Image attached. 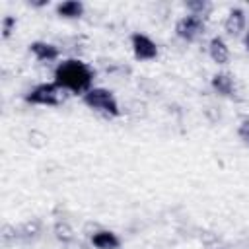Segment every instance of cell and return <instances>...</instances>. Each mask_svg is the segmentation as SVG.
<instances>
[{"instance_id":"2e32d148","label":"cell","mask_w":249,"mask_h":249,"mask_svg":"<svg viewBox=\"0 0 249 249\" xmlns=\"http://www.w3.org/2000/svg\"><path fill=\"white\" fill-rule=\"evenodd\" d=\"M237 138L245 146H249V119H245V121L239 123V126H237Z\"/></svg>"},{"instance_id":"52a82bcc","label":"cell","mask_w":249,"mask_h":249,"mask_svg":"<svg viewBox=\"0 0 249 249\" xmlns=\"http://www.w3.org/2000/svg\"><path fill=\"white\" fill-rule=\"evenodd\" d=\"M29 53L35 56L39 62H54L60 56V49L49 41H33L29 45Z\"/></svg>"},{"instance_id":"ac0fdd59","label":"cell","mask_w":249,"mask_h":249,"mask_svg":"<svg viewBox=\"0 0 249 249\" xmlns=\"http://www.w3.org/2000/svg\"><path fill=\"white\" fill-rule=\"evenodd\" d=\"M243 47L249 53V29H245V33H243Z\"/></svg>"},{"instance_id":"9c48e42d","label":"cell","mask_w":249,"mask_h":249,"mask_svg":"<svg viewBox=\"0 0 249 249\" xmlns=\"http://www.w3.org/2000/svg\"><path fill=\"white\" fill-rule=\"evenodd\" d=\"M89 241H91V245L95 249H119L121 247V237L115 231H111V230H97V231H93Z\"/></svg>"},{"instance_id":"7c38bea8","label":"cell","mask_w":249,"mask_h":249,"mask_svg":"<svg viewBox=\"0 0 249 249\" xmlns=\"http://www.w3.org/2000/svg\"><path fill=\"white\" fill-rule=\"evenodd\" d=\"M16 228H18V241H35L43 231V224L37 218H31Z\"/></svg>"},{"instance_id":"9a60e30c","label":"cell","mask_w":249,"mask_h":249,"mask_svg":"<svg viewBox=\"0 0 249 249\" xmlns=\"http://www.w3.org/2000/svg\"><path fill=\"white\" fill-rule=\"evenodd\" d=\"M16 27H18V19H16L14 16H4V19H2V27H0V31H2V39L8 41V39L12 37V33L16 31Z\"/></svg>"},{"instance_id":"4fadbf2b","label":"cell","mask_w":249,"mask_h":249,"mask_svg":"<svg viewBox=\"0 0 249 249\" xmlns=\"http://www.w3.org/2000/svg\"><path fill=\"white\" fill-rule=\"evenodd\" d=\"M53 233L54 237L62 243V245H68L74 241V228L70 226V222L66 220H56L54 226H53Z\"/></svg>"},{"instance_id":"5b68a950","label":"cell","mask_w":249,"mask_h":249,"mask_svg":"<svg viewBox=\"0 0 249 249\" xmlns=\"http://www.w3.org/2000/svg\"><path fill=\"white\" fill-rule=\"evenodd\" d=\"M130 47H132V54L136 60H142V62H148V60H156L158 54H160V49H158V43L148 37L146 33H132L130 35Z\"/></svg>"},{"instance_id":"8fae6325","label":"cell","mask_w":249,"mask_h":249,"mask_svg":"<svg viewBox=\"0 0 249 249\" xmlns=\"http://www.w3.org/2000/svg\"><path fill=\"white\" fill-rule=\"evenodd\" d=\"M54 10H56V16L58 18H64V19H80L84 16V12H86V6L80 0H64V2H58Z\"/></svg>"},{"instance_id":"3957f363","label":"cell","mask_w":249,"mask_h":249,"mask_svg":"<svg viewBox=\"0 0 249 249\" xmlns=\"http://www.w3.org/2000/svg\"><path fill=\"white\" fill-rule=\"evenodd\" d=\"M66 91L54 84V82H41L37 86H33L27 93H25V101L31 105H45V107H56L64 101Z\"/></svg>"},{"instance_id":"8992f818","label":"cell","mask_w":249,"mask_h":249,"mask_svg":"<svg viewBox=\"0 0 249 249\" xmlns=\"http://www.w3.org/2000/svg\"><path fill=\"white\" fill-rule=\"evenodd\" d=\"M245 25H247L245 12L241 8H231L224 19V31L230 37H239L241 33H245Z\"/></svg>"},{"instance_id":"6da1fadb","label":"cell","mask_w":249,"mask_h":249,"mask_svg":"<svg viewBox=\"0 0 249 249\" xmlns=\"http://www.w3.org/2000/svg\"><path fill=\"white\" fill-rule=\"evenodd\" d=\"M95 72L89 64L80 58H66L56 64L53 82L58 84L66 93L84 95L93 88Z\"/></svg>"},{"instance_id":"30bf717a","label":"cell","mask_w":249,"mask_h":249,"mask_svg":"<svg viewBox=\"0 0 249 249\" xmlns=\"http://www.w3.org/2000/svg\"><path fill=\"white\" fill-rule=\"evenodd\" d=\"M208 56L216 64H228V60H230V47H228V43L220 35L210 39V43H208Z\"/></svg>"},{"instance_id":"e0dca14e","label":"cell","mask_w":249,"mask_h":249,"mask_svg":"<svg viewBox=\"0 0 249 249\" xmlns=\"http://www.w3.org/2000/svg\"><path fill=\"white\" fill-rule=\"evenodd\" d=\"M29 6H33V8H45V6H49V0H29Z\"/></svg>"},{"instance_id":"5bb4252c","label":"cell","mask_w":249,"mask_h":249,"mask_svg":"<svg viewBox=\"0 0 249 249\" xmlns=\"http://www.w3.org/2000/svg\"><path fill=\"white\" fill-rule=\"evenodd\" d=\"M185 8H187V14L196 16V18H202L206 21V18L212 12V2H208V0H189L185 4Z\"/></svg>"},{"instance_id":"7a4b0ae2","label":"cell","mask_w":249,"mask_h":249,"mask_svg":"<svg viewBox=\"0 0 249 249\" xmlns=\"http://www.w3.org/2000/svg\"><path fill=\"white\" fill-rule=\"evenodd\" d=\"M82 101L88 109L103 115V117H119L121 115V109H119V101L117 97L113 95L111 89L107 88H91L88 93L82 95Z\"/></svg>"},{"instance_id":"ba28073f","label":"cell","mask_w":249,"mask_h":249,"mask_svg":"<svg viewBox=\"0 0 249 249\" xmlns=\"http://www.w3.org/2000/svg\"><path fill=\"white\" fill-rule=\"evenodd\" d=\"M210 86L222 97H231L235 93V80L230 72H216L210 80Z\"/></svg>"},{"instance_id":"277c9868","label":"cell","mask_w":249,"mask_h":249,"mask_svg":"<svg viewBox=\"0 0 249 249\" xmlns=\"http://www.w3.org/2000/svg\"><path fill=\"white\" fill-rule=\"evenodd\" d=\"M206 31V21L202 18H196V16H191V14H185L177 19L175 23V35L187 43H193L196 39H200Z\"/></svg>"}]
</instances>
